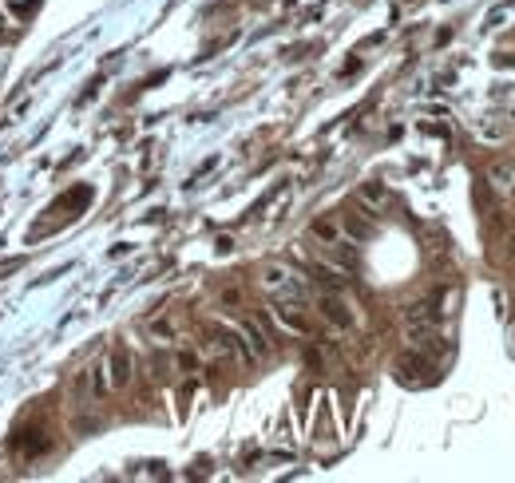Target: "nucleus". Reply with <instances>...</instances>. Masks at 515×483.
<instances>
[{"mask_svg": "<svg viewBox=\"0 0 515 483\" xmlns=\"http://www.w3.org/2000/svg\"><path fill=\"white\" fill-rule=\"evenodd\" d=\"M495 68H515V52H500V56H495Z\"/></svg>", "mask_w": 515, "mask_h": 483, "instance_id": "obj_17", "label": "nucleus"}, {"mask_svg": "<svg viewBox=\"0 0 515 483\" xmlns=\"http://www.w3.org/2000/svg\"><path fill=\"white\" fill-rule=\"evenodd\" d=\"M222 305H226V309L242 305V293H238V289H222Z\"/></svg>", "mask_w": 515, "mask_h": 483, "instance_id": "obj_15", "label": "nucleus"}, {"mask_svg": "<svg viewBox=\"0 0 515 483\" xmlns=\"http://www.w3.org/2000/svg\"><path fill=\"white\" fill-rule=\"evenodd\" d=\"M234 250V238H218V254H230Z\"/></svg>", "mask_w": 515, "mask_h": 483, "instance_id": "obj_18", "label": "nucleus"}, {"mask_svg": "<svg viewBox=\"0 0 515 483\" xmlns=\"http://www.w3.org/2000/svg\"><path fill=\"white\" fill-rule=\"evenodd\" d=\"M424 369H428V357H420V353H401L396 357V376L401 381H420Z\"/></svg>", "mask_w": 515, "mask_h": 483, "instance_id": "obj_9", "label": "nucleus"}, {"mask_svg": "<svg viewBox=\"0 0 515 483\" xmlns=\"http://www.w3.org/2000/svg\"><path fill=\"white\" fill-rule=\"evenodd\" d=\"M329 258H333V266H341V270H349V273L357 270V250H353V242H341V238H337V242L329 246Z\"/></svg>", "mask_w": 515, "mask_h": 483, "instance_id": "obj_10", "label": "nucleus"}, {"mask_svg": "<svg viewBox=\"0 0 515 483\" xmlns=\"http://www.w3.org/2000/svg\"><path fill=\"white\" fill-rule=\"evenodd\" d=\"M262 285L274 289V293H282V298H297L301 293V285L294 282V273L285 270V266H266L262 270Z\"/></svg>", "mask_w": 515, "mask_h": 483, "instance_id": "obj_3", "label": "nucleus"}, {"mask_svg": "<svg viewBox=\"0 0 515 483\" xmlns=\"http://www.w3.org/2000/svg\"><path fill=\"white\" fill-rule=\"evenodd\" d=\"M440 301L444 293H432V298H420L412 301L405 309V325H408V337H420V333H428V329H440Z\"/></svg>", "mask_w": 515, "mask_h": 483, "instance_id": "obj_1", "label": "nucleus"}, {"mask_svg": "<svg viewBox=\"0 0 515 483\" xmlns=\"http://www.w3.org/2000/svg\"><path fill=\"white\" fill-rule=\"evenodd\" d=\"M107 376H111V388H127L131 384V369H135V360H131V353H127V345H115L107 357Z\"/></svg>", "mask_w": 515, "mask_h": 483, "instance_id": "obj_4", "label": "nucleus"}, {"mask_svg": "<svg viewBox=\"0 0 515 483\" xmlns=\"http://www.w3.org/2000/svg\"><path fill=\"white\" fill-rule=\"evenodd\" d=\"M13 447L20 452V456L32 459V456H40V452H48V436L36 432V428H28V432H20V436L13 440Z\"/></svg>", "mask_w": 515, "mask_h": 483, "instance_id": "obj_8", "label": "nucleus"}, {"mask_svg": "<svg viewBox=\"0 0 515 483\" xmlns=\"http://www.w3.org/2000/svg\"><path fill=\"white\" fill-rule=\"evenodd\" d=\"M488 178H491V186H500V190H507V186L515 183V171H512V167H500V162H495V167L488 171Z\"/></svg>", "mask_w": 515, "mask_h": 483, "instance_id": "obj_12", "label": "nucleus"}, {"mask_svg": "<svg viewBox=\"0 0 515 483\" xmlns=\"http://www.w3.org/2000/svg\"><path fill=\"white\" fill-rule=\"evenodd\" d=\"M238 333H242L246 348L254 353V360H262L266 353H270V341H266V333H262V325L258 321H238Z\"/></svg>", "mask_w": 515, "mask_h": 483, "instance_id": "obj_7", "label": "nucleus"}, {"mask_svg": "<svg viewBox=\"0 0 515 483\" xmlns=\"http://www.w3.org/2000/svg\"><path fill=\"white\" fill-rule=\"evenodd\" d=\"M318 309H321V317H325V321H333L337 325V329H353L357 325V317H353V309H349V305H345L341 298H337V293H321L318 298Z\"/></svg>", "mask_w": 515, "mask_h": 483, "instance_id": "obj_2", "label": "nucleus"}, {"mask_svg": "<svg viewBox=\"0 0 515 483\" xmlns=\"http://www.w3.org/2000/svg\"><path fill=\"white\" fill-rule=\"evenodd\" d=\"M345 230H349L353 238H365V234H368V230H365V222H357V218H345Z\"/></svg>", "mask_w": 515, "mask_h": 483, "instance_id": "obj_16", "label": "nucleus"}, {"mask_svg": "<svg viewBox=\"0 0 515 483\" xmlns=\"http://www.w3.org/2000/svg\"><path fill=\"white\" fill-rule=\"evenodd\" d=\"M270 313H274V321L282 325V329H290V333H309L306 317H301V309H297L294 301H274Z\"/></svg>", "mask_w": 515, "mask_h": 483, "instance_id": "obj_6", "label": "nucleus"}, {"mask_svg": "<svg viewBox=\"0 0 515 483\" xmlns=\"http://www.w3.org/2000/svg\"><path fill=\"white\" fill-rule=\"evenodd\" d=\"M309 234L318 238V242H325V246H333V242L341 238V226L333 222V218H313V226H309Z\"/></svg>", "mask_w": 515, "mask_h": 483, "instance_id": "obj_11", "label": "nucleus"}, {"mask_svg": "<svg viewBox=\"0 0 515 483\" xmlns=\"http://www.w3.org/2000/svg\"><path fill=\"white\" fill-rule=\"evenodd\" d=\"M361 199H365V202H385V199H389V190H385L380 183H365V186H361Z\"/></svg>", "mask_w": 515, "mask_h": 483, "instance_id": "obj_13", "label": "nucleus"}, {"mask_svg": "<svg viewBox=\"0 0 515 483\" xmlns=\"http://www.w3.org/2000/svg\"><path fill=\"white\" fill-rule=\"evenodd\" d=\"M174 360H179V369H186V372H195V369H198V357H195V353H179Z\"/></svg>", "mask_w": 515, "mask_h": 483, "instance_id": "obj_14", "label": "nucleus"}, {"mask_svg": "<svg viewBox=\"0 0 515 483\" xmlns=\"http://www.w3.org/2000/svg\"><path fill=\"white\" fill-rule=\"evenodd\" d=\"M309 273H313L325 289H333V293H345V285H349V270L329 266V261H309Z\"/></svg>", "mask_w": 515, "mask_h": 483, "instance_id": "obj_5", "label": "nucleus"}]
</instances>
